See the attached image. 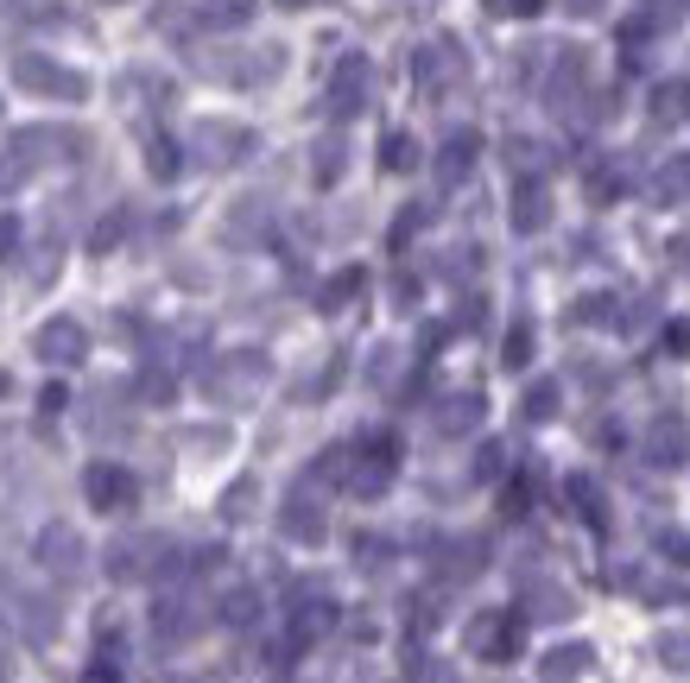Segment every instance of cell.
<instances>
[{"mask_svg":"<svg viewBox=\"0 0 690 683\" xmlns=\"http://www.w3.org/2000/svg\"><path fill=\"white\" fill-rule=\"evenodd\" d=\"M260 380H266V355L254 349H235V355H222L210 374H203V393H216L222 405H248L260 393Z\"/></svg>","mask_w":690,"mask_h":683,"instance_id":"1","label":"cell"},{"mask_svg":"<svg viewBox=\"0 0 690 683\" xmlns=\"http://www.w3.org/2000/svg\"><path fill=\"white\" fill-rule=\"evenodd\" d=\"M13 83L33 89V96H58V102H89V83L76 71H64V64H51V58H38V51L13 58Z\"/></svg>","mask_w":690,"mask_h":683,"instance_id":"2","label":"cell"},{"mask_svg":"<svg viewBox=\"0 0 690 683\" xmlns=\"http://www.w3.org/2000/svg\"><path fill=\"white\" fill-rule=\"evenodd\" d=\"M33 349H38L45 367H83V361H89V336H83L76 317H51V324L33 336Z\"/></svg>","mask_w":690,"mask_h":683,"instance_id":"3","label":"cell"},{"mask_svg":"<svg viewBox=\"0 0 690 683\" xmlns=\"http://www.w3.org/2000/svg\"><path fill=\"white\" fill-rule=\"evenodd\" d=\"M83 494H89L96 513H127L134 506V475L121 463H89L83 468Z\"/></svg>","mask_w":690,"mask_h":683,"instance_id":"4","label":"cell"},{"mask_svg":"<svg viewBox=\"0 0 690 683\" xmlns=\"http://www.w3.org/2000/svg\"><path fill=\"white\" fill-rule=\"evenodd\" d=\"M362 102H367V58H342V64H336V83H329V109L349 121Z\"/></svg>","mask_w":690,"mask_h":683,"instance_id":"5","label":"cell"},{"mask_svg":"<svg viewBox=\"0 0 690 683\" xmlns=\"http://www.w3.org/2000/svg\"><path fill=\"white\" fill-rule=\"evenodd\" d=\"M38 564L58 570V576H76L83 570V539H76L71 526H51V532L38 539Z\"/></svg>","mask_w":690,"mask_h":683,"instance_id":"6","label":"cell"},{"mask_svg":"<svg viewBox=\"0 0 690 683\" xmlns=\"http://www.w3.org/2000/svg\"><path fill=\"white\" fill-rule=\"evenodd\" d=\"M545 222H551V190L539 178H526L513 190V228H519V235H539Z\"/></svg>","mask_w":690,"mask_h":683,"instance_id":"7","label":"cell"},{"mask_svg":"<svg viewBox=\"0 0 690 683\" xmlns=\"http://www.w3.org/2000/svg\"><path fill=\"white\" fill-rule=\"evenodd\" d=\"M475 652H481V658H513V652H519V627H513L507 614L475 620Z\"/></svg>","mask_w":690,"mask_h":683,"instance_id":"8","label":"cell"},{"mask_svg":"<svg viewBox=\"0 0 690 683\" xmlns=\"http://www.w3.org/2000/svg\"><path fill=\"white\" fill-rule=\"evenodd\" d=\"M248 146H254V140H248L241 127H203V140H197V152H203L210 165H235V159H241Z\"/></svg>","mask_w":690,"mask_h":683,"instance_id":"9","label":"cell"},{"mask_svg":"<svg viewBox=\"0 0 690 683\" xmlns=\"http://www.w3.org/2000/svg\"><path fill=\"white\" fill-rule=\"evenodd\" d=\"M653 121H690V76H665L653 89Z\"/></svg>","mask_w":690,"mask_h":683,"instance_id":"10","label":"cell"},{"mask_svg":"<svg viewBox=\"0 0 690 683\" xmlns=\"http://www.w3.org/2000/svg\"><path fill=\"white\" fill-rule=\"evenodd\" d=\"M159 551H165L159 539H127V544H114V551H109V576H121V582H127V576H140L146 557H159Z\"/></svg>","mask_w":690,"mask_h":683,"instance_id":"11","label":"cell"},{"mask_svg":"<svg viewBox=\"0 0 690 683\" xmlns=\"http://www.w3.org/2000/svg\"><path fill=\"white\" fill-rule=\"evenodd\" d=\"M647 456H653L658 468L685 463V418H658V425H653V443H647Z\"/></svg>","mask_w":690,"mask_h":683,"instance_id":"12","label":"cell"},{"mask_svg":"<svg viewBox=\"0 0 690 683\" xmlns=\"http://www.w3.org/2000/svg\"><path fill=\"white\" fill-rule=\"evenodd\" d=\"M190 627H197V614L184 608V602H159V608H152V633H159L165 646H184Z\"/></svg>","mask_w":690,"mask_h":683,"instance_id":"13","label":"cell"},{"mask_svg":"<svg viewBox=\"0 0 690 683\" xmlns=\"http://www.w3.org/2000/svg\"><path fill=\"white\" fill-rule=\"evenodd\" d=\"M286 532L298 544H317V532H324V513L304 501V494H291V506H286Z\"/></svg>","mask_w":690,"mask_h":683,"instance_id":"14","label":"cell"},{"mask_svg":"<svg viewBox=\"0 0 690 683\" xmlns=\"http://www.w3.org/2000/svg\"><path fill=\"white\" fill-rule=\"evenodd\" d=\"M582 671H589V646H557L545 658V671H539V678H545V683H570V678H582Z\"/></svg>","mask_w":690,"mask_h":683,"instance_id":"15","label":"cell"},{"mask_svg":"<svg viewBox=\"0 0 690 683\" xmlns=\"http://www.w3.org/2000/svg\"><path fill=\"white\" fill-rule=\"evenodd\" d=\"M469 159H475V134H456V140L443 146V159H437L443 184H456V178H463V172H469Z\"/></svg>","mask_w":690,"mask_h":683,"instance_id":"16","label":"cell"},{"mask_svg":"<svg viewBox=\"0 0 690 683\" xmlns=\"http://www.w3.org/2000/svg\"><path fill=\"white\" fill-rule=\"evenodd\" d=\"M380 165H387V172H412V165H418V146L405 140V134H387V140H380Z\"/></svg>","mask_w":690,"mask_h":683,"instance_id":"17","label":"cell"},{"mask_svg":"<svg viewBox=\"0 0 690 683\" xmlns=\"http://www.w3.org/2000/svg\"><path fill=\"white\" fill-rule=\"evenodd\" d=\"M146 165H152V178H172V172H178V146L165 140V134L146 140Z\"/></svg>","mask_w":690,"mask_h":683,"instance_id":"18","label":"cell"},{"mask_svg":"<svg viewBox=\"0 0 690 683\" xmlns=\"http://www.w3.org/2000/svg\"><path fill=\"white\" fill-rule=\"evenodd\" d=\"M362 286H367V279L355 273V266H349V273H336V279H329V291H324V311H336V304H349V298H355Z\"/></svg>","mask_w":690,"mask_h":683,"instance_id":"19","label":"cell"},{"mask_svg":"<svg viewBox=\"0 0 690 683\" xmlns=\"http://www.w3.org/2000/svg\"><path fill=\"white\" fill-rule=\"evenodd\" d=\"M26 178H33V165H26V159L7 146V152H0V197H7V190H20Z\"/></svg>","mask_w":690,"mask_h":683,"instance_id":"20","label":"cell"},{"mask_svg":"<svg viewBox=\"0 0 690 683\" xmlns=\"http://www.w3.org/2000/svg\"><path fill=\"white\" fill-rule=\"evenodd\" d=\"M501 361H507V367H526V361H532V329H513L507 349H501Z\"/></svg>","mask_w":690,"mask_h":683,"instance_id":"21","label":"cell"},{"mask_svg":"<svg viewBox=\"0 0 690 683\" xmlns=\"http://www.w3.org/2000/svg\"><path fill=\"white\" fill-rule=\"evenodd\" d=\"M481 418V399H456V405H443V431H456V425H475Z\"/></svg>","mask_w":690,"mask_h":683,"instance_id":"22","label":"cell"},{"mask_svg":"<svg viewBox=\"0 0 690 683\" xmlns=\"http://www.w3.org/2000/svg\"><path fill=\"white\" fill-rule=\"evenodd\" d=\"M545 0H488V13H501V20H532Z\"/></svg>","mask_w":690,"mask_h":683,"instance_id":"23","label":"cell"},{"mask_svg":"<svg viewBox=\"0 0 690 683\" xmlns=\"http://www.w3.org/2000/svg\"><path fill=\"white\" fill-rule=\"evenodd\" d=\"M336 172H342V140H324V146H317V178H336Z\"/></svg>","mask_w":690,"mask_h":683,"instance_id":"24","label":"cell"},{"mask_svg":"<svg viewBox=\"0 0 690 683\" xmlns=\"http://www.w3.org/2000/svg\"><path fill=\"white\" fill-rule=\"evenodd\" d=\"M248 506H254V481H235V494L222 501V513H228V519H241Z\"/></svg>","mask_w":690,"mask_h":683,"instance_id":"25","label":"cell"},{"mask_svg":"<svg viewBox=\"0 0 690 683\" xmlns=\"http://www.w3.org/2000/svg\"><path fill=\"white\" fill-rule=\"evenodd\" d=\"M222 443H228V431H216V425H210V431H190V450H197V456H216Z\"/></svg>","mask_w":690,"mask_h":683,"instance_id":"26","label":"cell"},{"mask_svg":"<svg viewBox=\"0 0 690 683\" xmlns=\"http://www.w3.org/2000/svg\"><path fill=\"white\" fill-rule=\"evenodd\" d=\"M551 412H557V393H551V387H539V393L526 399V418H551Z\"/></svg>","mask_w":690,"mask_h":683,"instance_id":"27","label":"cell"},{"mask_svg":"<svg viewBox=\"0 0 690 683\" xmlns=\"http://www.w3.org/2000/svg\"><path fill=\"white\" fill-rule=\"evenodd\" d=\"M114 241H121V216H114V222H102V228H96V235H89V248H96V253H109Z\"/></svg>","mask_w":690,"mask_h":683,"instance_id":"28","label":"cell"},{"mask_svg":"<svg viewBox=\"0 0 690 683\" xmlns=\"http://www.w3.org/2000/svg\"><path fill=\"white\" fill-rule=\"evenodd\" d=\"M658 658H665V665H678V671H690V646H685V640H665Z\"/></svg>","mask_w":690,"mask_h":683,"instance_id":"29","label":"cell"},{"mask_svg":"<svg viewBox=\"0 0 690 683\" xmlns=\"http://www.w3.org/2000/svg\"><path fill=\"white\" fill-rule=\"evenodd\" d=\"M222 614H228V620H248V614H254V595H248V589H241V595H228Z\"/></svg>","mask_w":690,"mask_h":683,"instance_id":"30","label":"cell"},{"mask_svg":"<svg viewBox=\"0 0 690 683\" xmlns=\"http://www.w3.org/2000/svg\"><path fill=\"white\" fill-rule=\"evenodd\" d=\"M13 248H20V222H13V216H0V260H7Z\"/></svg>","mask_w":690,"mask_h":683,"instance_id":"31","label":"cell"},{"mask_svg":"<svg viewBox=\"0 0 690 683\" xmlns=\"http://www.w3.org/2000/svg\"><path fill=\"white\" fill-rule=\"evenodd\" d=\"M665 551H672L678 564H690V532H665Z\"/></svg>","mask_w":690,"mask_h":683,"instance_id":"32","label":"cell"},{"mask_svg":"<svg viewBox=\"0 0 690 683\" xmlns=\"http://www.w3.org/2000/svg\"><path fill=\"white\" fill-rule=\"evenodd\" d=\"M564 7H570L577 20H589V13H602V0H564Z\"/></svg>","mask_w":690,"mask_h":683,"instance_id":"33","label":"cell"},{"mask_svg":"<svg viewBox=\"0 0 690 683\" xmlns=\"http://www.w3.org/2000/svg\"><path fill=\"white\" fill-rule=\"evenodd\" d=\"M83 683H121V671H109V665H96V671H89Z\"/></svg>","mask_w":690,"mask_h":683,"instance_id":"34","label":"cell"},{"mask_svg":"<svg viewBox=\"0 0 690 683\" xmlns=\"http://www.w3.org/2000/svg\"><path fill=\"white\" fill-rule=\"evenodd\" d=\"M7 387H13V380H7V367H0V393H7Z\"/></svg>","mask_w":690,"mask_h":683,"instance_id":"35","label":"cell"},{"mask_svg":"<svg viewBox=\"0 0 690 683\" xmlns=\"http://www.w3.org/2000/svg\"><path fill=\"white\" fill-rule=\"evenodd\" d=\"M279 7H311V0H279Z\"/></svg>","mask_w":690,"mask_h":683,"instance_id":"36","label":"cell"},{"mask_svg":"<svg viewBox=\"0 0 690 683\" xmlns=\"http://www.w3.org/2000/svg\"><path fill=\"white\" fill-rule=\"evenodd\" d=\"M0 678H7V658H0Z\"/></svg>","mask_w":690,"mask_h":683,"instance_id":"37","label":"cell"}]
</instances>
